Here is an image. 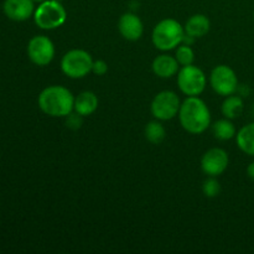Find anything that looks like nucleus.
I'll return each mask as SVG.
<instances>
[{"instance_id": "nucleus-1", "label": "nucleus", "mask_w": 254, "mask_h": 254, "mask_svg": "<svg viewBox=\"0 0 254 254\" xmlns=\"http://www.w3.org/2000/svg\"><path fill=\"white\" fill-rule=\"evenodd\" d=\"M40 109L54 118L67 117L74 109V96L64 86H49L42 89L37 99Z\"/></svg>"}, {"instance_id": "nucleus-2", "label": "nucleus", "mask_w": 254, "mask_h": 254, "mask_svg": "<svg viewBox=\"0 0 254 254\" xmlns=\"http://www.w3.org/2000/svg\"><path fill=\"white\" fill-rule=\"evenodd\" d=\"M180 124L188 133L201 134L211 126V113L207 104L198 97H188L179 111Z\"/></svg>"}, {"instance_id": "nucleus-3", "label": "nucleus", "mask_w": 254, "mask_h": 254, "mask_svg": "<svg viewBox=\"0 0 254 254\" xmlns=\"http://www.w3.org/2000/svg\"><path fill=\"white\" fill-rule=\"evenodd\" d=\"M185 29L175 19H164L155 25L151 32V41L155 49L170 51L183 44Z\"/></svg>"}, {"instance_id": "nucleus-4", "label": "nucleus", "mask_w": 254, "mask_h": 254, "mask_svg": "<svg viewBox=\"0 0 254 254\" xmlns=\"http://www.w3.org/2000/svg\"><path fill=\"white\" fill-rule=\"evenodd\" d=\"M67 12L60 0H45L35 9V24L42 30H55L66 22Z\"/></svg>"}, {"instance_id": "nucleus-5", "label": "nucleus", "mask_w": 254, "mask_h": 254, "mask_svg": "<svg viewBox=\"0 0 254 254\" xmlns=\"http://www.w3.org/2000/svg\"><path fill=\"white\" fill-rule=\"evenodd\" d=\"M93 59L91 54L81 49L69 50L61 60V71L68 78L79 79L92 72Z\"/></svg>"}, {"instance_id": "nucleus-6", "label": "nucleus", "mask_w": 254, "mask_h": 254, "mask_svg": "<svg viewBox=\"0 0 254 254\" xmlns=\"http://www.w3.org/2000/svg\"><path fill=\"white\" fill-rule=\"evenodd\" d=\"M206 74L193 64L183 66L178 72V86L188 97H198L206 88Z\"/></svg>"}, {"instance_id": "nucleus-7", "label": "nucleus", "mask_w": 254, "mask_h": 254, "mask_svg": "<svg viewBox=\"0 0 254 254\" xmlns=\"http://www.w3.org/2000/svg\"><path fill=\"white\" fill-rule=\"evenodd\" d=\"M181 102L173 91H161L151 101V114L158 121H171L179 116Z\"/></svg>"}, {"instance_id": "nucleus-8", "label": "nucleus", "mask_w": 254, "mask_h": 254, "mask_svg": "<svg viewBox=\"0 0 254 254\" xmlns=\"http://www.w3.org/2000/svg\"><path fill=\"white\" fill-rule=\"evenodd\" d=\"M210 84L213 91L220 96H231L235 94L238 88L237 74L227 64H218L211 72Z\"/></svg>"}, {"instance_id": "nucleus-9", "label": "nucleus", "mask_w": 254, "mask_h": 254, "mask_svg": "<svg viewBox=\"0 0 254 254\" xmlns=\"http://www.w3.org/2000/svg\"><path fill=\"white\" fill-rule=\"evenodd\" d=\"M27 56L36 66H47L55 57V45L45 35L34 36L27 44Z\"/></svg>"}, {"instance_id": "nucleus-10", "label": "nucleus", "mask_w": 254, "mask_h": 254, "mask_svg": "<svg viewBox=\"0 0 254 254\" xmlns=\"http://www.w3.org/2000/svg\"><path fill=\"white\" fill-rule=\"evenodd\" d=\"M228 163L230 158L225 149L212 148L206 151L201 158V169L207 176L217 178L227 170Z\"/></svg>"}, {"instance_id": "nucleus-11", "label": "nucleus", "mask_w": 254, "mask_h": 254, "mask_svg": "<svg viewBox=\"0 0 254 254\" xmlns=\"http://www.w3.org/2000/svg\"><path fill=\"white\" fill-rule=\"evenodd\" d=\"M2 11L12 21H26L34 15L35 2L32 0H5Z\"/></svg>"}, {"instance_id": "nucleus-12", "label": "nucleus", "mask_w": 254, "mask_h": 254, "mask_svg": "<svg viewBox=\"0 0 254 254\" xmlns=\"http://www.w3.org/2000/svg\"><path fill=\"white\" fill-rule=\"evenodd\" d=\"M118 30L122 36L128 41H136L143 36L144 25L138 15L124 12L118 21Z\"/></svg>"}, {"instance_id": "nucleus-13", "label": "nucleus", "mask_w": 254, "mask_h": 254, "mask_svg": "<svg viewBox=\"0 0 254 254\" xmlns=\"http://www.w3.org/2000/svg\"><path fill=\"white\" fill-rule=\"evenodd\" d=\"M151 68H153L154 73L160 78H171L175 74H178L180 64H179L175 56L163 54L154 59Z\"/></svg>"}, {"instance_id": "nucleus-14", "label": "nucleus", "mask_w": 254, "mask_h": 254, "mask_svg": "<svg viewBox=\"0 0 254 254\" xmlns=\"http://www.w3.org/2000/svg\"><path fill=\"white\" fill-rule=\"evenodd\" d=\"M184 29H185L186 35L193 37V39H200L210 31V19L203 14H195L186 21Z\"/></svg>"}, {"instance_id": "nucleus-15", "label": "nucleus", "mask_w": 254, "mask_h": 254, "mask_svg": "<svg viewBox=\"0 0 254 254\" xmlns=\"http://www.w3.org/2000/svg\"><path fill=\"white\" fill-rule=\"evenodd\" d=\"M98 97L91 91H83L74 97V112L81 114L82 117H88L93 114L98 108Z\"/></svg>"}, {"instance_id": "nucleus-16", "label": "nucleus", "mask_w": 254, "mask_h": 254, "mask_svg": "<svg viewBox=\"0 0 254 254\" xmlns=\"http://www.w3.org/2000/svg\"><path fill=\"white\" fill-rule=\"evenodd\" d=\"M236 143L243 153L254 156V122L240 129L236 134Z\"/></svg>"}, {"instance_id": "nucleus-17", "label": "nucleus", "mask_w": 254, "mask_h": 254, "mask_svg": "<svg viewBox=\"0 0 254 254\" xmlns=\"http://www.w3.org/2000/svg\"><path fill=\"white\" fill-rule=\"evenodd\" d=\"M243 109H245V103H243L242 97L235 96V94H231V96L226 97V99L222 103V114L225 118L228 119H236L243 113Z\"/></svg>"}, {"instance_id": "nucleus-18", "label": "nucleus", "mask_w": 254, "mask_h": 254, "mask_svg": "<svg viewBox=\"0 0 254 254\" xmlns=\"http://www.w3.org/2000/svg\"><path fill=\"white\" fill-rule=\"evenodd\" d=\"M213 135H215L216 139L218 140H231L232 138L236 136V127L235 124L232 123V121L228 118L220 119V121L215 122L212 126Z\"/></svg>"}, {"instance_id": "nucleus-19", "label": "nucleus", "mask_w": 254, "mask_h": 254, "mask_svg": "<svg viewBox=\"0 0 254 254\" xmlns=\"http://www.w3.org/2000/svg\"><path fill=\"white\" fill-rule=\"evenodd\" d=\"M144 134H145V138L149 143L151 144H160L161 141L165 139L166 136V130L164 128L163 124L160 123V121H153L149 122L145 127V130H144Z\"/></svg>"}, {"instance_id": "nucleus-20", "label": "nucleus", "mask_w": 254, "mask_h": 254, "mask_svg": "<svg viewBox=\"0 0 254 254\" xmlns=\"http://www.w3.org/2000/svg\"><path fill=\"white\" fill-rule=\"evenodd\" d=\"M175 59L178 60L179 64H180L181 67L193 64V61H195V52L191 49L190 45L181 44L176 47Z\"/></svg>"}, {"instance_id": "nucleus-21", "label": "nucleus", "mask_w": 254, "mask_h": 254, "mask_svg": "<svg viewBox=\"0 0 254 254\" xmlns=\"http://www.w3.org/2000/svg\"><path fill=\"white\" fill-rule=\"evenodd\" d=\"M202 192L206 197H217L221 192V185L217 179L208 176V179H206L202 184Z\"/></svg>"}, {"instance_id": "nucleus-22", "label": "nucleus", "mask_w": 254, "mask_h": 254, "mask_svg": "<svg viewBox=\"0 0 254 254\" xmlns=\"http://www.w3.org/2000/svg\"><path fill=\"white\" fill-rule=\"evenodd\" d=\"M64 118H66L67 128L72 129V130H77V129L81 128L82 124H83V117L74 111L71 112V113L67 117H64Z\"/></svg>"}, {"instance_id": "nucleus-23", "label": "nucleus", "mask_w": 254, "mask_h": 254, "mask_svg": "<svg viewBox=\"0 0 254 254\" xmlns=\"http://www.w3.org/2000/svg\"><path fill=\"white\" fill-rule=\"evenodd\" d=\"M92 72L97 76H104L108 72V64L104 60H97L93 61V66H92Z\"/></svg>"}, {"instance_id": "nucleus-24", "label": "nucleus", "mask_w": 254, "mask_h": 254, "mask_svg": "<svg viewBox=\"0 0 254 254\" xmlns=\"http://www.w3.org/2000/svg\"><path fill=\"white\" fill-rule=\"evenodd\" d=\"M247 175L250 176V178L252 179V180H254V161H252V163H251L250 165H248Z\"/></svg>"}, {"instance_id": "nucleus-25", "label": "nucleus", "mask_w": 254, "mask_h": 254, "mask_svg": "<svg viewBox=\"0 0 254 254\" xmlns=\"http://www.w3.org/2000/svg\"><path fill=\"white\" fill-rule=\"evenodd\" d=\"M32 1H34V2H39V4H40V2L45 1V0H32Z\"/></svg>"}, {"instance_id": "nucleus-26", "label": "nucleus", "mask_w": 254, "mask_h": 254, "mask_svg": "<svg viewBox=\"0 0 254 254\" xmlns=\"http://www.w3.org/2000/svg\"><path fill=\"white\" fill-rule=\"evenodd\" d=\"M253 113H254V103H253Z\"/></svg>"}, {"instance_id": "nucleus-27", "label": "nucleus", "mask_w": 254, "mask_h": 254, "mask_svg": "<svg viewBox=\"0 0 254 254\" xmlns=\"http://www.w3.org/2000/svg\"><path fill=\"white\" fill-rule=\"evenodd\" d=\"M253 19H254V12H253Z\"/></svg>"}, {"instance_id": "nucleus-28", "label": "nucleus", "mask_w": 254, "mask_h": 254, "mask_svg": "<svg viewBox=\"0 0 254 254\" xmlns=\"http://www.w3.org/2000/svg\"><path fill=\"white\" fill-rule=\"evenodd\" d=\"M60 1H62V0H60Z\"/></svg>"}]
</instances>
